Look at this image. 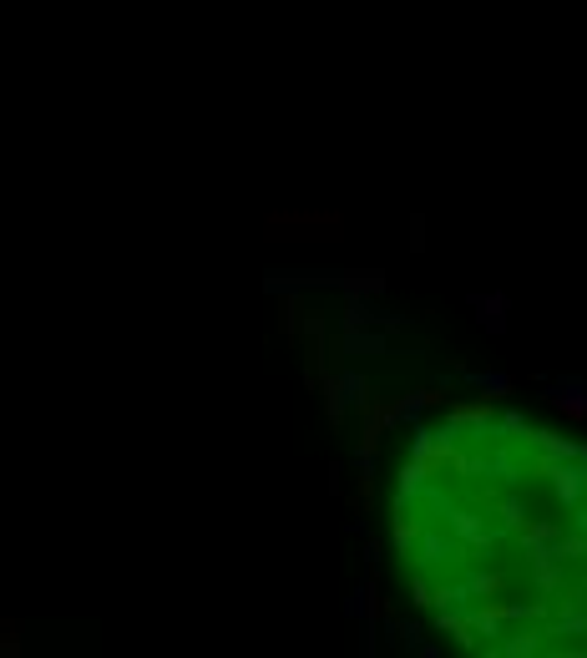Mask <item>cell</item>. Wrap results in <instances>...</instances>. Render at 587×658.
Wrapping results in <instances>:
<instances>
[{"label":"cell","mask_w":587,"mask_h":658,"mask_svg":"<svg viewBox=\"0 0 587 658\" xmlns=\"http://www.w3.org/2000/svg\"><path fill=\"white\" fill-rule=\"evenodd\" d=\"M390 542L421 613L481 658H587V446L461 405L410 441Z\"/></svg>","instance_id":"6da1fadb"}]
</instances>
